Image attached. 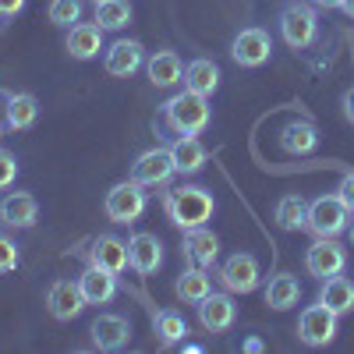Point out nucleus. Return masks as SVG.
<instances>
[{"label":"nucleus","mask_w":354,"mask_h":354,"mask_svg":"<svg viewBox=\"0 0 354 354\" xmlns=\"http://www.w3.org/2000/svg\"><path fill=\"white\" fill-rule=\"evenodd\" d=\"M319 301L326 305V308H333L337 315H347L351 308H354V283L347 280V277H326L322 280V287H319Z\"/></svg>","instance_id":"obj_22"},{"label":"nucleus","mask_w":354,"mask_h":354,"mask_svg":"<svg viewBox=\"0 0 354 354\" xmlns=\"http://www.w3.org/2000/svg\"><path fill=\"white\" fill-rule=\"evenodd\" d=\"M15 266H18V245L8 234H0V273H11Z\"/></svg>","instance_id":"obj_34"},{"label":"nucleus","mask_w":354,"mask_h":354,"mask_svg":"<svg viewBox=\"0 0 354 354\" xmlns=\"http://www.w3.org/2000/svg\"><path fill=\"white\" fill-rule=\"evenodd\" d=\"M93 4H103V0H93Z\"/></svg>","instance_id":"obj_43"},{"label":"nucleus","mask_w":354,"mask_h":354,"mask_svg":"<svg viewBox=\"0 0 354 354\" xmlns=\"http://www.w3.org/2000/svg\"><path fill=\"white\" fill-rule=\"evenodd\" d=\"M88 262L100 266V270L106 273H124L128 270V241L113 238V234H100V238L93 241V248H88Z\"/></svg>","instance_id":"obj_17"},{"label":"nucleus","mask_w":354,"mask_h":354,"mask_svg":"<svg viewBox=\"0 0 354 354\" xmlns=\"http://www.w3.org/2000/svg\"><path fill=\"white\" fill-rule=\"evenodd\" d=\"M270 53H273V39L266 28H241L238 36H234L230 43V57L238 61L241 68H262L266 61H270Z\"/></svg>","instance_id":"obj_9"},{"label":"nucleus","mask_w":354,"mask_h":354,"mask_svg":"<svg viewBox=\"0 0 354 354\" xmlns=\"http://www.w3.org/2000/svg\"><path fill=\"white\" fill-rule=\"evenodd\" d=\"M128 266L135 273H142V277H149V273H156L160 266H163V245H160V238L156 234H131L128 238Z\"/></svg>","instance_id":"obj_14"},{"label":"nucleus","mask_w":354,"mask_h":354,"mask_svg":"<svg viewBox=\"0 0 354 354\" xmlns=\"http://www.w3.org/2000/svg\"><path fill=\"white\" fill-rule=\"evenodd\" d=\"M142 64H145V50H142V43H135V39H117V43H110L106 53H103V68H106V75H113V78H131Z\"/></svg>","instance_id":"obj_11"},{"label":"nucleus","mask_w":354,"mask_h":354,"mask_svg":"<svg viewBox=\"0 0 354 354\" xmlns=\"http://www.w3.org/2000/svg\"><path fill=\"white\" fill-rule=\"evenodd\" d=\"M277 223L283 227V230H301L305 227V220H308V202L301 198V195H283L280 202H277Z\"/></svg>","instance_id":"obj_29"},{"label":"nucleus","mask_w":354,"mask_h":354,"mask_svg":"<svg viewBox=\"0 0 354 354\" xmlns=\"http://www.w3.org/2000/svg\"><path fill=\"white\" fill-rule=\"evenodd\" d=\"M145 205H149V195L142 192V185L124 181V185H113V188L106 192L103 209H106V220L128 227V223H135V220L145 213Z\"/></svg>","instance_id":"obj_5"},{"label":"nucleus","mask_w":354,"mask_h":354,"mask_svg":"<svg viewBox=\"0 0 354 354\" xmlns=\"http://www.w3.org/2000/svg\"><path fill=\"white\" fill-rule=\"evenodd\" d=\"M337 312L333 308H326V305H308V308H301V315H298V337H301V344H308V347H326L333 337H337Z\"/></svg>","instance_id":"obj_7"},{"label":"nucleus","mask_w":354,"mask_h":354,"mask_svg":"<svg viewBox=\"0 0 354 354\" xmlns=\"http://www.w3.org/2000/svg\"><path fill=\"white\" fill-rule=\"evenodd\" d=\"M163 213L170 216L174 227L195 230V227H205V220H213L216 202H213V195L205 192V188L185 185V188H170L163 195Z\"/></svg>","instance_id":"obj_1"},{"label":"nucleus","mask_w":354,"mask_h":354,"mask_svg":"<svg viewBox=\"0 0 354 354\" xmlns=\"http://www.w3.org/2000/svg\"><path fill=\"white\" fill-rule=\"evenodd\" d=\"M174 174H177V167H174L170 149H149L131 163V181L142 188H163Z\"/></svg>","instance_id":"obj_10"},{"label":"nucleus","mask_w":354,"mask_h":354,"mask_svg":"<svg viewBox=\"0 0 354 354\" xmlns=\"http://www.w3.org/2000/svg\"><path fill=\"white\" fill-rule=\"evenodd\" d=\"M174 290H177V298H181L185 305H198V301L205 298V294L213 290V283H209V277H205V270L192 266V270H185L181 277H177Z\"/></svg>","instance_id":"obj_28"},{"label":"nucleus","mask_w":354,"mask_h":354,"mask_svg":"<svg viewBox=\"0 0 354 354\" xmlns=\"http://www.w3.org/2000/svg\"><path fill=\"white\" fill-rule=\"evenodd\" d=\"M68 53L75 57V61H93V57H100L103 50V28L100 25H75L68 28Z\"/></svg>","instance_id":"obj_21"},{"label":"nucleus","mask_w":354,"mask_h":354,"mask_svg":"<svg viewBox=\"0 0 354 354\" xmlns=\"http://www.w3.org/2000/svg\"><path fill=\"white\" fill-rule=\"evenodd\" d=\"M8 128H15V131H28L36 124V117H39V100L32 96V93H15V96H8Z\"/></svg>","instance_id":"obj_26"},{"label":"nucleus","mask_w":354,"mask_h":354,"mask_svg":"<svg viewBox=\"0 0 354 354\" xmlns=\"http://www.w3.org/2000/svg\"><path fill=\"white\" fill-rule=\"evenodd\" d=\"M301 301V283L294 280L290 273H277L270 283H266V305L277 308V312H287Z\"/></svg>","instance_id":"obj_24"},{"label":"nucleus","mask_w":354,"mask_h":354,"mask_svg":"<svg viewBox=\"0 0 354 354\" xmlns=\"http://www.w3.org/2000/svg\"><path fill=\"white\" fill-rule=\"evenodd\" d=\"M305 270L319 280L326 277H337L347 270V248L337 241V238H315L305 252Z\"/></svg>","instance_id":"obj_6"},{"label":"nucleus","mask_w":354,"mask_h":354,"mask_svg":"<svg viewBox=\"0 0 354 354\" xmlns=\"http://www.w3.org/2000/svg\"><path fill=\"white\" fill-rule=\"evenodd\" d=\"M78 287H82L85 305H110L117 298V277L100 270V266H93V262H88V270L78 277Z\"/></svg>","instance_id":"obj_19"},{"label":"nucleus","mask_w":354,"mask_h":354,"mask_svg":"<svg viewBox=\"0 0 354 354\" xmlns=\"http://www.w3.org/2000/svg\"><path fill=\"white\" fill-rule=\"evenodd\" d=\"M181 252L192 266H198V270H213L216 255H220V241H216L213 230L195 227V230H185V248Z\"/></svg>","instance_id":"obj_18"},{"label":"nucleus","mask_w":354,"mask_h":354,"mask_svg":"<svg viewBox=\"0 0 354 354\" xmlns=\"http://www.w3.org/2000/svg\"><path fill=\"white\" fill-rule=\"evenodd\" d=\"M245 351H252V354H259V351H262V340H255V337H248V340H245Z\"/></svg>","instance_id":"obj_39"},{"label":"nucleus","mask_w":354,"mask_h":354,"mask_svg":"<svg viewBox=\"0 0 354 354\" xmlns=\"http://www.w3.org/2000/svg\"><path fill=\"white\" fill-rule=\"evenodd\" d=\"M347 205L340 202V195H319L308 202V220H305V230H312L315 238H337V234L347 230Z\"/></svg>","instance_id":"obj_3"},{"label":"nucleus","mask_w":354,"mask_h":354,"mask_svg":"<svg viewBox=\"0 0 354 354\" xmlns=\"http://www.w3.org/2000/svg\"><path fill=\"white\" fill-rule=\"evenodd\" d=\"M280 145H283V153H290V156H305V153H312L319 145V135H315L312 124L294 121V124H287L280 131Z\"/></svg>","instance_id":"obj_27"},{"label":"nucleus","mask_w":354,"mask_h":354,"mask_svg":"<svg viewBox=\"0 0 354 354\" xmlns=\"http://www.w3.org/2000/svg\"><path fill=\"white\" fill-rule=\"evenodd\" d=\"M351 241H354V227H351Z\"/></svg>","instance_id":"obj_42"},{"label":"nucleus","mask_w":354,"mask_h":354,"mask_svg":"<svg viewBox=\"0 0 354 354\" xmlns=\"http://www.w3.org/2000/svg\"><path fill=\"white\" fill-rule=\"evenodd\" d=\"M216 85H220V68L209 61V57H198V61H192L185 68V88H192V93L213 96Z\"/></svg>","instance_id":"obj_25"},{"label":"nucleus","mask_w":354,"mask_h":354,"mask_svg":"<svg viewBox=\"0 0 354 354\" xmlns=\"http://www.w3.org/2000/svg\"><path fill=\"white\" fill-rule=\"evenodd\" d=\"M0 138H4V124H0Z\"/></svg>","instance_id":"obj_41"},{"label":"nucleus","mask_w":354,"mask_h":354,"mask_svg":"<svg viewBox=\"0 0 354 354\" xmlns=\"http://www.w3.org/2000/svg\"><path fill=\"white\" fill-rule=\"evenodd\" d=\"M344 117L354 124V88H347V93H344Z\"/></svg>","instance_id":"obj_37"},{"label":"nucleus","mask_w":354,"mask_h":354,"mask_svg":"<svg viewBox=\"0 0 354 354\" xmlns=\"http://www.w3.org/2000/svg\"><path fill=\"white\" fill-rule=\"evenodd\" d=\"M50 21L57 28H75L82 21V0H50Z\"/></svg>","instance_id":"obj_32"},{"label":"nucleus","mask_w":354,"mask_h":354,"mask_svg":"<svg viewBox=\"0 0 354 354\" xmlns=\"http://www.w3.org/2000/svg\"><path fill=\"white\" fill-rule=\"evenodd\" d=\"M163 121L177 135L205 131V124H209V96H198V93H192V88H185V93H177L174 100H167Z\"/></svg>","instance_id":"obj_2"},{"label":"nucleus","mask_w":354,"mask_h":354,"mask_svg":"<svg viewBox=\"0 0 354 354\" xmlns=\"http://www.w3.org/2000/svg\"><path fill=\"white\" fill-rule=\"evenodd\" d=\"M88 333H93V344H96L100 351H124L128 340H131V322H128L124 315L103 312V315L93 319Z\"/></svg>","instance_id":"obj_12"},{"label":"nucleus","mask_w":354,"mask_h":354,"mask_svg":"<svg viewBox=\"0 0 354 354\" xmlns=\"http://www.w3.org/2000/svg\"><path fill=\"white\" fill-rule=\"evenodd\" d=\"M15 177H18V160H15V153L0 149V192L11 188V185H15Z\"/></svg>","instance_id":"obj_33"},{"label":"nucleus","mask_w":354,"mask_h":354,"mask_svg":"<svg viewBox=\"0 0 354 354\" xmlns=\"http://www.w3.org/2000/svg\"><path fill=\"white\" fill-rule=\"evenodd\" d=\"M262 280V270H259V262L255 255L248 252H234L223 266H220V283L230 290V294H252Z\"/></svg>","instance_id":"obj_8"},{"label":"nucleus","mask_w":354,"mask_h":354,"mask_svg":"<svg viewBox=\"0 0 354 354\" xmlns=\"http://www.w3.org/2000/svg\"><path fill=\"white\" fill-rule=\"evenodd\" d=\"M39 220V202L25 192H11L0 198V223L15 227V230H28Z\"/></svg>","instance_id":"obj_16"},{"label":"nucleus","mask_w":354,"mask_h":354,"mask_svg":"<svg viewBox=\"0 0 354 354\" xmlns=\"http://www.w3.org/2000/svg\"><path fill=\"white\" fill-rule=\"evenodd\" d=\"M337 195H340V202L347 205V213L354 216V170L340 177V188H337Z\"/></svg>","instance_id":"obj_35"},{"label":"nucleus","mask_w":354,"mask_h":354,"mask_svg":"<svg viewBox=\"0 0 354 354\" xmlns=\"http://www.w3.org/2000/svg\"><path fill=\"white\" fill-rule=\"evenodd\" d=\"M312 4H315L319 11H337V8L344 4V0H312Z\"/></svg>","instance_id":"obj_38"},{"label":"nucleus","mask_w":354,"mask_h":354,"mask_svg":"<svg viewBox=\"0 0 354 354\" xmlns=\"http://www.w3.org/2000/svg\"><path fill=\"white\" fill-rule=\"evenodd\" d=\"M170 156H174L177 174H198L205 167V145L195 135H181L170 145Z\"/></svg>","instance_id":"obj_23"},{"label":"nucleus","mask_w":354,"mask_h":354,"mask_svg":"<svg viewBox=\"0 0 354 354\" xmlns=\"http://www.w3.org/2000/svg\"><path fill=\"white\" fill-rule=\"evenodd\" d=\"M156 333H160L163 344H185L188 322L177 315V312H160V315H156Z\"/></svg>","instance_id":"obj_31"},{"label":"nucleus","mask_w":354,"mask_h":354,"mask_svg":"<svg viewBox=\"0 0 354 354\" xmlns=\"http://www.w3.org/2000/svg\"><path fill=\"white\" fill-rule=\"evenodd\" d=\"M145 71H149V82L156 88H174L177 82H185V64L174 50H160L145 61Z\"/></svg>","instance_id":"obj_20"},{"label":"nucleus","mask_w":354,"mask_h":354,"mask_svg":"<svg viewBox=\"0 0 354 354\" xmlns=\"http://www.w3.org/2000/svg\"><path fill=\"white\" fill-rule=\"evenodd\" d=\"M25 8V0H0V18H15Z\"/></svg>","instance_id":"obj_36"},{"label":"nucleus","mask_w":354,"mask_h":354,"mask_svg":"<svg viewBox=\"0 0 354 354\" xmlns=\"http://www.w3.org/2000/svg\"><path fill=\"white\" fill-rule=\"evenodd\" d=\"M340 11H344L347 18H354V0H344V4H340Z\"/></svg>","instance_id":"obj_40"},{"label":"nucleus","mask_w":354,"mask_h":354,"mask_svg":"<svg viewBox=\"0 0 354 354\" xmlns=\"http://www.w3.org/2000/svg\"><path fill=\"white\" fill-rule=\"evenodd\" d=\"M234 319H238V305H234L230 294H205L198 301V322L209 333H227L234 326Z\"/></svg>","instance_id":"obj_13"},{"label":"nucleus","mask_w":354,"mask_h":354,"mask_svg":"<svg viewBox=\"0 0 354 354\" xmlns=\"http://www.w3.org/2000/svg\"><path fill=\"white\" fill-rule=\"evenodd\" d=\"M280 36H283V43L290 50L312 46L315 36H319V15H315V8L301 4V0H298V4H290V8H283L280 11Z\"/></svg>","instance_id":"obj_4"},{"label":"nucleus","mask_w":354,"mask_h":354,"mask_svg":"<svg viewBox=\"0 0 354 354\" xmlns=\"http://www.w3.org/2000/svg\"><path fill=\"white\" fill-rule=\"evenodd\" d=\"M128 21H131L128 0H103V4H96V25L103 32H117V28H124Z\"/></svg>","instance_id":"obj_30"},{"label":"nucleus","mask_w":354,"mask_h":354,"mask_svg":"<svg viewBox=\"0 0 354 354\" xmlns=\"http://www.w3.org/2000/svg\"><path fill=\"white\" fill-rule=\"evenodd\" d=\"M46 308H50L53 319H61V322H71L75 315H82L85 298H82L78 280H75V283H71V280H57V283H50V290H46Z\"/></svg>","instance_id":"obj_15"}]
</instances>
